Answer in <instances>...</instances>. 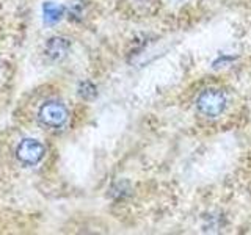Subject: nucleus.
Listing matches in <instances>:
<instances>
[{"label":"nucleus","mask_w":251,"mask_h":235,"mask_svg":"<svg viewBox=\"0 0 251 235\" xmlns=\"http://www.w3.org/2000/svg\"><path fill=\"white\" fill-rule=\"evenodd\" d=\"M69 50V41L65 38H60V36H55L52 39L47 41L46 46V52L47 55L52 58V60H60L63 58Z\"/></svg>","instance_id":"nucleus-4"},{"label":"nucleus","mask_w":251,"mask_h":235,"mask_svg":"<svg viewBox=\"0 0 251 235\" xmlns=\"http://www.w3.org/2000/svg\"><path fill=\"white\" fill-rule=\"evenodd\" d=\"M46 155V147L41 141L35 138H24L16 147V159L24 166H36Z\"/></svg>","instance_id":"nucleus-3"},{"label":"nucleus","mask_w":251,"mask_h":235,"mask_svg":"<svg viewBox=\"0 0 251 235\" xmlns=\"http://www.w3.org/2000/svg\"><path fill=\"white\" fill-rule=\"evenodd\" d=\"M78 93H80L85 99H91V97L96 96V88H94V85H93V83H90V82H83V83L80 85V91H78Z\"/></svg>","instance_id":"nucleus-5"},{"label":"nucleus","mask_w":251,"mask_h":235,"mask_svg":"<svg viewBox=\"0 0 251 235\" xmlns=\"http://www.w3.org/2000/svg\"><path fill=\"white\" fill-rule=\"evenodd\" d=\"M69 119L66 105L60 100H46L38 108V121L46 129H61Z\"/></svg>","instance_id":"nucleus-1"},{"label":"nucleus","mask_w":251,"mask_h":235,"mask_svg":"<svg viewBox=\"0 0 251 235\" xmlns=\"http://www.w3.org/2000/svg\"><path fill=\"white\" fill-rule=\"evenodd\" d=\"M226 96L223 91L217 88H207L204 90L198 99H196V108L202 116L207 118H217L226 110Z\"/></svg>","instance_id":"nucleus-2"}]
</instances>
